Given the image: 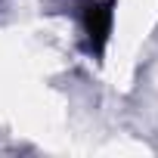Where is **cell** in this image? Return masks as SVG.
Here are the masks:
<instances>
[{
    "mask_svg": "<svg viewBox=\"0 0 158 158\" xmlns=\"http://www.w3.org/2000/svg\"><path fill=\"white\" fill-rule=\"evenodd\" d=\"M87 28H90V37L96 34V40H102L109 31V6H90L87 10Z\"/></svg>",
    "mask_w": 158,
    "mask_h": 158,
    "instance_id": "cell-1",
    "label": "cell"
}]
</instances>
